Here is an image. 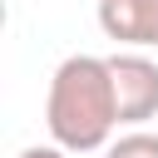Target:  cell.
Returning a JSON list of instances; mask_svg holds the SVG:
<instances>
[{
	"label": "cell",
	"mask_w": 158,
	"mask_h": 158,
	"mask_svg": "<svg viewBox=\"0 0 158 158\" xmlns=\"http://www.w3.org/2000/svg\"><path fill=\"white\" fill-rule=\"evenodd\" d=\"M104 158H158V133H148V128H133V133L114 138V143L104 148Z\"/></svg>",
	"instance_id": "277c9868"
},
{
	"label": "cell",
	"mask_w": 158,
	"mask_h": 158,
	"mask_svg": "<svg viewBox=\"0 0 158 158\" xmlns=\"http://www.w3.org/2000/svg\"><path fill=\"white\" fill-rule=\"evenodd\" d=\"M114 69V94H118V123L143 128L148 118H158V64L138 49L109 54Z\"/></svg>",
	"instance_id": "7a4b0ae2"
},
{
	"label": "cell",
	"mask_w": 158,
	"mask_h": 158,
	"mask_svg": "<svg viewBox=\"0 0 158 158\" xmlns=\"http://www.w3.org/2000/svg\"><path fill=\"white\" fill-rule=\"evenodd\" d=\"M99 30L128 49H158V0H99Z\"/></svg>",
	"instance_id": "3957f363"
},
{
	"label": "cell",
	"mask_w": 158,
	"mask_h": 158,
	"mask_svg": "<svg viewBox=\"0 0 158 158\" xmlns=\"http://www.w3.org/2000/svg\"><path fill=\"white\" fill-rule=\"evenodd\" d=\"M44 128L69 153L109 148V138L118 128V94H114L109 59H99V54H69L54 69L49 99H44Z\"/></svg>",
	"instance_id": "6da1fadb"
},
{
	"label": "cell",
	"mask_w": 158,
	"mask_h": 158,
	"mask_svg": "<svg viewBox=\"0 0 158 158\" xmlns=\"http://www.w3.org/2000/svg\"><path fill=\"white\" fill-rule=\"evenodd\" d=\"M15 158H69V148H64V143H30V148H20Z\"/></svg>",
	"instance_id": "5b68a950"
}]
</instances>
